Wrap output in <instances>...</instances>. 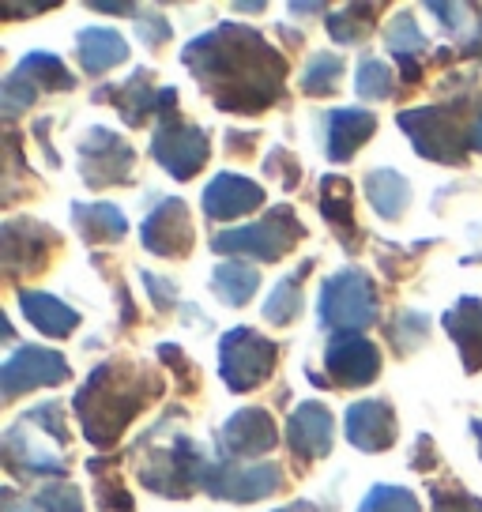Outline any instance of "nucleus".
<instances>
[{
    "instance_id": "nucleus-9",
    "label": "nucleus",
    "mask_w": 482,
    "mask_h": 512,
    "mask_svg": "<svg viewBox=\"0 0 482 512\" xmlns=\"http://www.w3.org/2000/svg\"><path fill=\"white\" fill-rule=\"evenodd\" d=\"M68 377V362L57 351L46 347H19L4 369H0V392L4 400H16L19 392L38 388V384H57Z\"/></svg>"
},
{
    "instance_id": "nucleus-34",
    "label": "nucleus",
    "mask_w": 482,
    "mask_h": 512,
    "mask_svg": "<svg viewBox=\"0 0 482 512\" xmlns=\"http://www.w3.org/2000/svg\"><path fill=\"white\" fill-rule=\"evenodd\" d=\"M38 505L42 512H83V501L72 486H46L38 494Z\"/></svg>"
},
{
    "instance_id": "nucleus-45",
    "label": "nucleus",
    "mask_w": 482,
    "mask_h": 512,
    "mask_svg": "<svg viewBox=\"0 0 482 512\" xmlns=\"http://www.w3.org/2000/svg\"><path fill=\"white\" fill-rule=\"evenodd\" d=\"M475 433H479V452H482V422H475Z\"/></svg>"
},
{
    "instance_id": "nucleus-4",
    "label": "nucleus",
    "mask_w": 482,
    "mask_h": 512,
    "mask_svg": "<svg viewBox=\"0 0 482 512\" xmlns=\"http://www.w3.org/2000/svg\"><path fill=\"white\" fill-rule=\"evenodd\" d=\"M321 320L328 328H336V336L370 328L377 320V294H373L370 275L354 268L332 275L321 290Z\"/></svg>"
},
{
    "instance_id": "nucleus-17",
    "label": "nucleus",
    "mask_w": 482,
    "mask_h": 512,
    "mask_svg": "<svg viewBox=\"0 0 482 512\" xmlns=\"http://www.w3.org/2000/svg\"><path fill=\"white\" fill-rule=\"evenodd\" d=\"M19 309L27 313V320H31L42 336H72L76 324H80L76 309H68L61 298L42 294V290H19Z\"/></svg>"
},
{
    "instance_id": "nucleus-43",
    "label": "nucleus",
    "mask_w": 482,
    "mask_h": 512,
    "mask_svg": "<svg viewBox=\"0 0 482 512\" xmlns=\"http://www.w3.org/2000/svg\"><path fill=\"white\" fill-rule=\"evenodd\" d=\"M4 512H42V505H8Z\"/></svg>"
},
{
    "instance_id": "nucleus-22",
    "label": "nucleus",
    "mask_w": 482,
    "mask_h": 512,
    "mask_svg": "<svg viewBox=\"0 0 482 512\" xmlns=\"http://www.w3.org/2000/svg\"><path fill=\"white\" fill-rule=\"evenodd\" d=\"M321 211H324V219L339 230V238L351 245V230H354L351 181H343V177H324L321 181Z\"/></svg>"
},
{
    "instance_id": "nucleus-33",
    "label": "nucleus",
    "mask_w": 482,
    "mask_h": 512,
    "mask_svg": "<svg viewBox=\"0 0 482 512\" xmlns=\"http://www.w3.org/2000/svg\"><path fill=\"white\" fill-rule=\"evenodd\" d=\"M34 95H38V87H31V83L23 80L19 72H12V76L4 80V91H0V102H4V110H8V113H19V110H27V106H31Z\"/></svg>"
},
{
    "instance_id": "nucleus-5",
    "label": "nucleus",
    "mask_w": 482,
    "mask_h": 512,
    "mask_svg": "<svg viewBox=\"0 0 482 512\" xmlns=\"http://www.w3.org/2000/svg\"><path fill=\"white\" fill-rule=\"evenodd\" d=\"M275 343L253 332V328H234L219 343V373L230 392H249L257 388L275 369Z\"/></svg>"
},
{
    "instance_id": "nucleus-15",
    "label": "nucleus",
    "mask_w": 482,
    "mask_h": 512,
    "mask_svg": "<svg viewBox=\"0 0 482 512\" xmlns=\"http://www.w3.org/2000/svg\"><path fill=\"white\" fill-rule=\"evenodd\" d=\"M264 204V189H260L257 181H249V177H238V174H219L211 177V185L204 189V211H208V219H238V215H249V211H257Z\"/></svg>"
},
{
    "instance_id": "nucleus-36",
    "label": "nucleus",
    "mask_w": 482,
    "mask_h": 512,
    "mask_svg": "<svg viewBox=\"0 0 482 512\" xmlns=\"http://www.w3.org/2000/svg\"><path fill=\"white\" fill-rule=\"evenodd\" d=\"M434 512H482V501L467 494H445V497H437Z\"/></svg>"
},
{
    "instance_id": "nucleus-10",
    "label": "nucleus",
    "mask_w": 482,
    "mask_h": 512,
    "mask_svg": "<svg viewBox=\"0 0 482 512\" xmlns=\"http://www.w3.org/2000/svg\"><path fill=\"white\" fill-rule=\"evenodd\" d=\"M132 170V147L121 144L106 128H91V136L83 140V181L87 185H117Z\"/></svg>"
},
{
    "instance_id": "nucleus-26",
    "label": "nucleus",
    "mask_w": 482,
    "mask_h": 512,
    "mask_svg": "<svg viewBox=\"0 0 482 512\" xmlns=\"http://www.w3.org/2000/svg\"><path fill=\"white\" fill-rule=\"evenodd\" d=\"M16 72L31 83V87H46V91H68V87H72L68 68L61 64V57H53V53H31V57H23Z\"/></svg>"
},
{
    "instance_id": "nucleus-41",
    "label": "nucleus",
    "mask_w": 482,
    "mask_h": 512,
    "mask_svg": "<svg viewBox=\"0 0 482 512\" xmlns=\"http://www.w3.org/2000/svg\"><path fill=\"white\" fill-rule=\"evenodd\" d=\"M467 147H471V151H482V113H479V121H475V128L467 132Z\"/></svg>"
},
{
    "instance_id": "nucleus-8",
    "label": "nucleus",
    "mask_w": 482,
    "mask_h": 512,
    "mask_svg": "<svg viewBox=\"0 0 482 512\" xmlns=\"http://www.w3.org/2000/svg\"><path fill=\"white\" fill-rule=\"evenodd\" d=\"M279 467L257 464V467H226V464H208L200 475V486L211 497L223 501H260L279 490Z\"/></svg>"
},
{
    "instance_id": "nucleus-1",
    "label": "nucleus",
    "mask_w": 482,
    "mask_h": 512,
    "mask_svg": "<svg viewBox=\"0 0 482 512\" xmlns=\"http://www.w3.org/2000/svg\"><path fill=\"white\" fill-rule=\"evenodd\" d=\"M181 61L204 83L219 110L260 113L283 95L287 61L257 31L223 23L185 46Z\"/></svg>"
},
{
    "instance_id": "nucleus-14",
    "label": "nucleus",
    "mask_w": 482,
    "mask_h": 512,
    "mask_svg": "<svg viewBox=\"0 0 482 512\" xmlns=\"http://www.w3.org/2000/svg\"><path fill=\"white\" fill-rule=\"evenodd\" d=\"M144 245L159 256L189 253V245H193V226H189V211H185L181 200H162L159 208L147 215Z\"/></svg>"
},
{
    "instance_id": "nucleus-42",
    "label": "nucleus",
    "mask_w": 482,
    "mask_h": 512,
    "mask_svg": "<svg viewBox=\"0 0 482 512\" xmlns=\"http://www.w3.org/2000/svg\"><path fill=\"white\" fill-rule=\"evenodd\" d=\"M98 12H132V4H95Z\"/></svg>"
},
{
    "instance_id": "nucleus-11",
    "label": "nucleus",
    "mask_w": 482,
    "mask_h": 512,
    "mask_svg": "<svg viewBox=\"0 0 482 512\" xmlns=\"http://www.w3.org/2000/svg\"><path fill=\"white\" fill-rule=\"evenodd\" d=\"M328 373L336 377V384H370L381 373V354L366 336L358 332H343L332 336L328 343Z\"/></svg>"
},
{
    "instance_id": "nucleus-24",
    "label": "nucleus",
    "mask_w": 482,
    "mask_h": 512,
    "mask_svg": "<svg viewBox=\"0 0 482 512\" xmlns=\"http://www.w3.org/2000/svg\"><path fill=\"white\" fill-rule=\"evenodd\" d=\"M72 215H76V223H80L83 238H87V241H117V238H125V230H129L125 215L113 208V204L72 208Z\"/></svg>"
},
{
    "instance_id": "nucleus-3",
    "label": "nucleus",
    "mask_w": 482,
    "mask_h": 512,
    "mask_svg": "<svg viewBox=\"0 0 482 512\" xmlns=\"http://www.w3.org/2000/svg\"><path fill=\"white\" fill-rule=\"evenodd\" d=\"M302 234H306V230L294 219V211H290L287 204H279V208L268 211L260 223L234 226V230L215 234V238H211V249H215V253L257 256V260H279V256H287L290 249L298 245Z\"/></svg>"
},
{
    "instance_id": "nucleus-40",
    "label": "nucleus",
    "mask_w": 482,
    "mask_h": 512,
    "mask_svg": "<svg viewBox=\"0 0 482 512\" xmlns=\"http://www.w3.org/2000/svg\"><path fill=\"white\" fill-rule=\"evenodd\" d=\"M396 61H400V68H403V80L415 83V80H418V64H415V57H396Z\"/></svg>"
},
{
    "instance_id": "nucleus-19",
    "label": "nucleus",
    "mask_w": 482,
    "mask_h": 512,
    "mask_svg": "<svg viewBox=\"0 0 482 512\" xmlns=\"http://www.w3.org/2000/svg\"><path fill=\"white\" fill-rule=\"evenodd\" d=\"M445 328H449V336L456 339V347L464 354V366L475 373L482 366V302L460 298L456 309H449Z\"/></svg>"
},
{
    "instance_id": "nucleus-38",
    "label": "nucleus",
    "mask_w": 482,
    "mask_h": 512,
    "mask_svg": "<svg viewBox=\"0 0 482 512\" xmlns=\"http://www.w3.org/2000/svg\"><path fill=\"white\" fill-rule=\"evenodd\" d=\"M430 12H434V16H445L441 23L460 31V27H464V16H467V4H430Z\"/></svg>"
},
{
    "instance_id": "nucleus-7",
    "label": "nucleus",
    "mask_w": 482,
    "mask_h": 512,
    "mask_svg": "<svg viewBox=\"0 0 482 512\" xmlns=\"http://www.w3.org/2000/svg\"><path fill=\"white\" fill-rule=\"evenodd\" d=\"M208 151V136L200 128L185 125V121H174V117H166L155 132V140H151V155L174 177H193L208 162Z\"/></svg>"
},
{
    "instance_id": "nucleus-39",
    "label": "nucleus",
    "mask_w": 482,
    "mask_h": 512,
    "mask_svg": "<svg viewBox=\"0 0 482 512\" xmlns=\"http://www.w3.org/2000/svg\"><path fill=\"white\" fill-rule=\"evenodd\" d=\"M144 279H147V287L155 290V298H159V309H170V305L177 302L174 294H170V290H174L170 283H162V279H155V275H144Z\"/></svg>"
},
{
    "instance_id": "nucleus-28",
    "label": "nucleus",
    "mask_w": 482,
    "mask_h": 512,
    "mask_svg": "<svg viewBox=\"0 0 482 512\" xmlns=\"http://www.w3.org/2000/svg\"><path fill=\"white\" fill-rule=\"evenodd\" d=\"M339 72H343V61H339L336 53H317V57H309L306 72H302V91L313 98L332 95Z\"/></svg>"
},
{
    "instance_id": "nucleus-27",
    "label": "nucleus",
    "mask_w": 482,
    "mask_h": 512,
    "mask_svg": "<svg viewBox=\"0 0 482 512\" xmlns=\"http://www.w3.org/2000/svg\"><path fill=\"white\" fill-rule=\"evenodd\" d=\"M151 80L147 72H136L121 91H117V113L129 121V125H144L147 113L155 110V91H151Z\"/></svg>"
},
{
    "instance_id": "nucleus-6",
    "label": "nucleus",
    "mask_w": 482,
    "mask_h": 512,
    "mask_svg": "<svg viewBox=\"0 0 482 512\" xmlns=\"http://www.w3.org/2000/svg\"><path fill=\"white\" fill-rule=\"evenodd\" d=\"M400 128L411 132L415 151L418 155H426V159L460 162L467 151H471V147H467V136L456 128L452 110H441V106H426V110L400 113Z\"/></svg>"
},
{
    "instance_id": "nucleus-31",
    "label": "nucleus",
    "mask_w": 482,
    "mask_h": 512,
    "mask_svg": "<svg viewBox=\"0 0 482 512\" xmlns=\"http://www.w3.org/2000/svg\"><path fill=\"white\" fill-rule=\"evenodd\" d=\"M358 512H422L418 497L403 486H373L366 501L358 505Z\"/></svg>"
},
{
    "instance_id": "nucleus-13",
    "label": "nucleus",
    "mask_w": 482,
    "mask_h": 512,
    "mask_svg": "<svg viewBox=\"0 0 482 512\" xmlns=\"http://www.w3.org/2000/svg\"><path fill=\"white\" fill-rule=\"evenodd\" d=\"M332 433H336L332 411L321 407V403H302L287 422V441L298 460H321V456H328L332 452Z\"/></svg>"
},
{
    "instance_id": "nucleus-37",
    "label": "nucleus",
    "mask_w": 482,
    "mask_h": 512,
    "mask_svg": "<svg viewBox=\"0 0 482 512\" xmlns=\"http://www.w3.org/2000/svg\"><path fill=\"white\" fill-rule=\"evenodd\" d=\"M140 34H144V42L159 46V42H166V38H170V23H166L162 16H151V23H147V19H140Z\"/></svg>"
},
{
    "instance_id": "nucleus-44",
    "label": "nucleus",
    "mask_w": 482,
    "mask_h": 512,
    "mask_svg": "<svg viewBox=\"0 0 482 512\" xmlns=\"http://www.w3.org/2000/svg\"><path fill=\"white\" fill-rule=\"evenodd\" d=\"M467 53H482V27H479V38H475V42L467 46Z\"/></svg>"
},
{
    "instance_id": "nucleus-23",
    "label": "nucleus",
    "mask_w": 482,
    "mask_h": 512,
    "mask_svg": "<svg viewBox=\"0 0 482 512\" xmlns=\"http://www.w3.org/2000/svg\"><path fill=\"white\" fill-rule=\"evenodd\" d=\"M211 283H215V294L226 305H245L253 298V290L260 287V272L249 268V264H241V260H226V264L215 268Z\"/></svg>"
},
{
    "instance_id": "nucleus-29",
    "label": "nucleus",
    "mask_w": 482,
    "mask_h": 512,
    "mask_svg": "<svg viewBox=\"0 0 482 512\" xmlns=\"http://www.w3.org/2000/svg\"><path fill=\"white\" fill-rule=\"evenodd\" d=\"M392 68L385 61H377V57H362L358 64V80H354V91L362 98H373V102H385L392 98Z\"/></svg>"
},
{
    "instance_id": "nucleus-30",
    "label": "nucleus",
    "mask_w": 482,
    "mask_h": 512,
    "mask_svg": "<svg viewBox=\"0 0 482 512\" xmlns=\"http://www.w3.org/2000/svg\"><path fill=\"white\" fill-rule=\"evenodd\" d=\"M377 8L373 4H366V8H347V12H339V16H332L328 19V34L336 38L339 46H354V42H362L366 34H370V19L366 16H373Z\"/></svg>"
},
{
    "instance_id": "nucleus-32",
    "label": "nucleus",
    "mask_w": 482,
    "mask_h": 512,
    "mask_svg": "<svg viewBox=\"0 0 482 512\" xmlns=\"http://www.w3.org/2000/svg\"><path fill=\"white\" fill-rule=\"evenodd\" d=\"M388 49L396 57H411V53H422L426 49V38L418 31V23L411 19V12H400L388 27Z\"/></svg>"
},
{
    "instance_id": "nucleus-18",
    "label": "nucleus",
    "mask_w": 482,
    "mask_h": 512,
    "mask_svg": "<svg viewBox=\"0 0 482 512\" xmlns=\"http://www.w3.org/2000/svg\"><path fill=\"white\" fill-rule=\"evenodd\" d=\"M377 128V117L370 110H332L328 117V155L336 162H347L366 144Z\"/></svg>"
},
{
    "instance_id": "nucleus-20",
    "label": "nucleus",
    "mask_w": 482,
    "mask_h": 512,
    "mask_svg": "<svg viewBox=\"0 0 482 512\" xmlns=\"http://www.w3.org/2000/svg\"><path fill=\"white\" fill-rule=\"evenodd\" d=\"M129 57V46L117 31H106V27H87L80 31V64L83 72L91 76H102L110 72L113 64H121Z\"/></svg>"
},
{
    "instance_id": "nucleus-35",
    "label": "nucleus",
    "mask_w": 482,
    "mask_h": 512,
    "mask_svg": "<svg viewBox=\"0 0 482 512\" xmlns=\"http://www.w3.org/2000/svg\"><path fill=\"white\" fill-rule=\"evenodd\" d=\"M53 411H57V403H42V407H34V411H31V422H38V426H46L49 437L65 445V441H68V430H65V422H61V418L53 415Z\"/></svg>"
},
{
    "instance_id": "nucleus-25",
    "label": "nucleus",
    "mask_w": 482,
    "mask_h": 512,
    "mask_svg": "<svg viewBox=\"0 0 482 512\" xmlns=\"http://www.w3.org/2000/svg\"><path fill=\"white\" fill-rule=\"evenodd\" d=\"M313 268V264H302V272L287 275V279H279L272 287V294H268V302H264V317L272 320V324H290V320L302 313V279H306V272Z\"/></svg>"
},
{
    "instance_id": "nucleus-16",
    "label": "nucleus",
    "mask_w": 482,
    "mask_h": 512,
    "mask_svg": "<svg viewBox=\"0 0 482 512\" xmlns=\"http://www.w3.org/2000/svg\"><path fill=\"white\" fill-rule=\"evenodd\" d=\"M347 437L362 452H385L396 437V415L385 400H362L347 411Z\"/></svg>"
},
{
    "instance_id": "nucleus-21",
    "label": "nucleus",
    "mask_w": 482,
    "mask_h": 512,
    "mask_svg": "<svg viewBox=\"0 0 482 512\" xmlns=\"http://www.w3.org/2000/svg\"><path fill=\"white\" fill-rule=\"evenodd\" d=\"M366 196L381 219H400L407 211V200H411V185L396 170H373L366 177Z\"/></svg>"
},
{
    "instance_id": "nucleus-2",
    "label": "nucleus",
    "mask_w": 482,
    "mask_h": 512,
    "mask_svg": "<svg viewBox=\"0 0 482 512\" xmlns=\"http://www.w3.org/2000/svg\"><path fill=\"white\" fill-rule=\"evenodd\" d=\"M144 400H147L144 377L140 381H125L121 366H102L95 369V377L87 381V388H80L76 407H80L87 437L95 445H113L121 437V430L136 418V411L144 407Z\"/></svg>"
},
{
    "instance_id": "nucleus-12",
    "label": "nucleus",
    "mask_w": 482,
    "mask_h": 512,
    "mask_svg": "<svg viewBox=\"0 0 482 512\" xmlns=\"http://www.w3.org/2000/svg\"><path fill=\"white\" fill-rule=\"evenodd\" d=\"M275 418L264 407H245L223 426V452L226 456H264L275 448Z\"/></svg>"
}]
</instances>
